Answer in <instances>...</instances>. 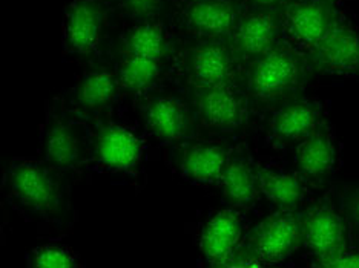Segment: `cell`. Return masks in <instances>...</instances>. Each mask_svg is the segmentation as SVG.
<instances>
[{
  "label": "cell",
  "mask_w": 359,
  "mask_h": 268,
  "mask_svg": "<svg viewBox=\"0 0 359 268\" xmlns=\"http://www.w3.org/2000/svg\"><path fill=\"white\" fill-rule=\"evenodd\" d=\"M71 181L39 157L13 158L2 175V197L39 232L67 234L77 221Z\"/></svg>",
  "instance_id": "cell-1"
},
{
  "label": "cell",
  "mask_w": 359,
  "mask_h": 268,
  "mask_svg": "<svg viewBox=\"0 0 359 268\" xmlns=\"http://www.w3.org/2000/svg\"><path fill=\"white\" fill-rule=\"evenodd\" d=\"M149 148L151 138L137 120H129L117 112L93 121L88 172L109 176L114 181L143 185Z\"/></svg>",
  "instance_id": "cell-2"
},
{
  "label": "cell",
  "mask_w": 359,
  "mask_h": 268,
  "mask_svg": "<svg viewBox=\"0 0 359 268\" xmlns=\"http://www.w3.org/2000/svg\"><path fill=\"white\" fill-rule=\"evenodd\" d=\"M309 69L306 55L284 42L249 60L241 72L240 85L249 97L252 112L267 113L276 104L298 95Z\"/></svg>",
  "instance_id": "cell-3"
},
{
  "label": "cell",
  "mask_w": 359,
  "mask_h": 268,
  "mask_svg": "<svg viewBox=\"0 0 359 268\" xmlns=\"http://www.w3.org/2000/svg\"><path fill=\"white\" fill-rule=\"evenodd\" d=\"M89 134L91 123L71 111L63 95L51 97L39 127L37 157L71 180H80L89 174Z\"/></svg>",
  "instance_id": "cell-4"
},
{
  "label": "cell",
  "mask_w": 359,
  "mask_h": 268,
  "mask_svg": "<svg viewBox=\"0 0 359 268\" xmlns=\"http://www.w3.org/2000/svg\"><path fill=\"white\" fill-rule=\"evenodd\" d=\"M303 247L315 267H332L352 247L337 192L310 201L298 212Z\"/></svg>",
  "instance_id": "cell-5"
},
{
  "label": "cell",
  "mask_w": 359,
  "mask_h": 268,
  "mask_svg": "<svg viewBox=\"0 0 359 268\" xmlns=\"http://www.w3.org/2000/svg\"><path fill=\"white\" fill-rule=\"evenodd\" d=\"M303 247L298 212L275 210L248 230L229 267L285 262Z\"/></svg>",
  "instance_id": "cell-6"
},
{
  "label": "cell",
  "mask_w": 359,
  "mask_h": 268,
  "mask_svg": "<svg viewBox=\"0 0 359 268\" xmlns=\"http://www.w3.org/2000/svg\"><path fill=\"white\" fill-rule=\"evenodd\" d=\"M137 121L151 141L160 148L172 146L200 135V127L189 100L158 87L133 101Z\"/></svg>",
  "instance_id": "cell-7"
},
{
  "label": "cell",
  "mask_w": 359,
  "mask_h": 268,
  "mask_svg": "<svg viewBox=\"0 0 359 268\" xmlns=\"http://www.w3.org/2000/svg\"><path fill=\"white\" fill-rule=\"evenodd\" d=\"M174 74L189 89L240 83V62L229 40H195L189 48L180 46Z\"/></svg>",
  "instance_id": "cell-8"
},
{
  "label": "cell",
  "mask_w": 359,
  "mask_h": 268,
  "mask_svg": "<svg viewBox=\"0 0 359 268\" xmlns=\"http://www.w3.org/2000/svg\"><path fill=\"white\" fill-rule=\"evenodd\" d=\"M189 103L200 132L215 136L233 135L248 125L249 97L240 83L189 89Z\"/></svg>",
  "instance_id": "cell-9"
},
{
  "label": "cell",
  "mask_w": 359,
  "mask_h": 268,
  "mask_svg": "<svg viewBox=\"0 0 359 268\" xmlns=\"http://www.w3.org/2000/svg\"><path fill=\"white\" fill-rule=\"evenodd\" d=\"M233 146L219 136H194L166 149L174 175L198 188H218Z\"/></svg>",
  "instance_id": "cell-10"
},
{
  "label": "cell",
  "mask_w": 359,
  "mask_h": 268,
  "mask_svg": "<svg viewBox=\"0 0 359 268\" xmlns=\"http://www.w3.org/2000/svg\"><path fill=\"white\" fill-rule=\"evenodd\" d=\"M67 106L89 123L118 112L125 100L114 64H93L63 94Z\"/></svg>",
  "instance_id": "cell-11"
},
{
  "label": "cell",
  "mask_w": 359,
  "mask_h": 268,
  "mask_svg": "<svg viewBox=\"0 0 359 268\" xmlns=\"http://www.w3.org/2000/svg\"><path fill=\"white\" fill-rule=\"evenodd\" d=\"M342 19V0H297L284 10L283 42L307 55Z\"/></svg>",
  "instance_id": "cell-12"
},
{
  "label": "cell",
  "mask_w": 359,
  "mask_h": 268,
  "mask_svg": "<svg viewBox=\"0 0 359 268\" xmlns=\"http://www.w3.org/2000/svg\"><path fill=\"white\" fill-rule=\"evenodd\" d=\"M266 115V136L278 149L295 148L327 121L323 103L303 95L281 101Z\"/></svg>",
  "instance_id": "cell-13"
},
{
  "label": "cell",
  "mask_w": 359,
  "mask_h": 268,
  "mask_svg": "<svg viewBox=\"0 0 359 268\" xmlns=\"http://www.w3.org/2000/svg\"><path fill=\"white\" fill-rule=\"evenodd\" d=\"M109 15L104 0H72L62 22L63 54L88 57L97 52L109 29Z\"/></svg>",
  "instance_id": "cell-14"
},
{
  "label": "cell",
  "mask_w": 359,
  "mask_h": 268,
  "mask_svg": "<svg viewBox=\"0 0 359 268\" xmlns=\"http://www.w3.org/2000/svg\"><path fill=\"white\" fill-rule=\"evenodd\" d=\"M310 69L339 78H359V28L346 15L307 55Z\"/></svg>",
  "instance_id": "cell-15"
},
{
  "label": "cell",
  "mask_w": 359,
  "mask_h": 268,
  "mask_svg": "<svg viewBox=\"0 0 359 268\" xmlns=\"http://www.w3.org/2000/svg\"><path fill=\"white\" fill-rule=\"evenodd\" d=\"M248 230L244 210L227 206L217 210L200 230L198 248L203 261L209 267H229Z\"/></svg>",
  "instance_id": "cell-16"
},
{
  "label": "cell",
  "mask_w": 359,
  "mask_h": 268,
  "mask_svg": "<svg viewBox=\"0 0 359 268\" xmlns=\"http://www.w3.org/2000/svg\"><path fill=\"white\" fill-rule=\"evenodd\" d=\"M283 14L278 10L254 8L241 13L229 37L236 60L246 63L283 42Z\"/></svg>",
  "instance_id": "cell-17"
},
{
  "label": "cell",
  "mask_w": 359,
  "mask_h": 268,
  "mask_svg": "<svg viewBox=\"0 0 359 268\" xmlns=\"http://www.w3.org/2000/svg\"><path fill=\"white\" fill-rule=\"evenodd\" d=\"M339 166L341 146L329 121L295 146L293 167L312 189L329 183Z\"/></svg>",
  "instance_id": "cell-18"
},
{
  "label": "cell",
  "mask_w": 359,
  "mask_h": 268,
  "mask_svg": "<svg viewBox=\"0 0 359 268\" xmlns=\"http://www.w3.org/2000/svg\"><path fill=\"white\" fill-rule=\"evenodd\" d=\"M240 14L235 0H186L177 23L195 40H229Z\"/></svg>",
  "instance_id": "cell-19"
},
{
  "label": "cell",
  "mask_w": 359,
  "mask_h": 268,
  "mask_svg": "<svg viewBox=\"0 0 359 268\" xmlns=\"http://www.w3.org/2000/svg\"><path fill=\"white\" fill-rule=\"evenodd\" d=\"M218 189L222 192L224 206L244 212L252 210L263 199L257 158L246 144H236L232 148Z\"/></svg>",
  "instance_id": "cell-20"
},
{
  "label": "cell",
  "mask_w": 359,
  "mask_h": 268,
  "mask_svg": "<svg viewBox=\"0 0 359 268\" xmlns=\"http://www.w3.org/2000/svg\"><path fill=\"white\" fill-rule=\"evenodd\" d=\"M257 167L263 198L271 202L275 210L299 212L309 204L312 188L295 167L289 169L261 158L257 160Z\"/></svg>",
  "instance_id": "cell-21"
},
{
  "label": "cell",
  "mask_w": 359,
  "mask_h": 268,
  "mask_svg": "<svg viewBox=\"0 0 359 268\" xmlns=\"http://www.w3.org/2000/svg\"><path fill=\"white\" fill-rule=\"evenodd\" d=\"M180 46L165 23L160 20L134 23L120 37L118 54L177 64Z\"/></svg>",
  "instance_id": "cell-22"
},
{
  "label": "cell",
  "mask_w": 359,
  "mask_h": 268,
  "mask_svg": "<svg viewBox=\"0 0 359 268\" xmlns=\"http://www.w3.org/2000/svg\"><path fill=\"white\" fill-rule=\"evenodd\" d=\"M27 265L31 268H77L85 264L74 248L59 238H53L29 251Z\"/></svg>",
  "instance_id": "cell-23"
},
{
  "label": "cell",
  "mask_w": 359,
  "mask_h": 268,
  "mask_svg": "<svg viewBox=\"0 0 359 268\" xmlns=\"http://www.w3.org/2000/svg\"><path fill=\"white\" fill-rule=\"evenodd\" d=\"M338 204L350 234L352 247L359 246V183L347 184L341 192H337Z\"/></svg>",
  "instance_id": "cell-24"
},
{
  "label": "cell",
  "mask_w": 359,
  "mask_h": 268,
  "mask_svg": "<svg viewBox=\"0 0 359 268\" xmlns=\"http://www.w3.org/2000/svg\"><path fill=\"white\" fill-rule=\"evenodd\" d=\"M166 0H117V10L125 19L140 23L158 20Z\"/></svg>",
  "instance_id": "cell-25"
},
{
  "label": "cell",
  "mask_w": 359,
  "mask_h": 268,
  "mask_svg": "<svg viewBox=\"0 0 359 268\" xmlns=\"http://www.w3.org/2000/svg\"><path fill=\"white\" fill-rule=\"evenodd\" d=\"M297 0H246L249 8L254 10H278L284 11L285 8L290 6Z\"/></svg>",
  "instance_id": "cell-26"
},
{
  "label": "cell",
  "mask_w": 359,
  "mask_h": 268,
  "mask_svg": "<svg viewBox=\"0 0 359 268\" xmlns=\"http://www.w3.org/2000/svg\"><path fill=\"white\" fill-rule=\"evenodd\" d=\"M180 2H186V0H180Z\"/></svg>",
  "instance_id": "cell-27"
}]
</instances>
